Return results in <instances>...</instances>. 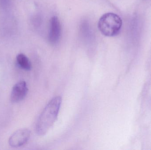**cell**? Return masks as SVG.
<instances>
[{
  "label": "cell",
  "mask_w": 151,
  "mask_h": 150,
  "mask_svg": "<svg viewBox=\"0 0 151 150\" xmlns=\"http://www.w3.org/2000/svg\"><path fill=\"white\" fill-rule=\"evenodd\" d=\"M16 60L19 67L22 69L27 71L31 70L32 68V64L30 60L23 53L19 54L17 55Z\"/></svg>",
  "instance_id": "obj_6"
},
{
  "label": "cell",
  "mask_w": 151,
  "mask_h": 150,
  "mask_svg": "<svg viewBox=\"0 0 151 150\" xmlns=\"http://www.w3.org/2000/svg\"><path fill=\"white\" fill-rule=\"evenodd\" d=\"M62 102V97L57 96L47 104L36 123V132L39 135H45L53 126L58 116Z\"/></svg>",
  "instance_id": "obj_1"
},
{
  "label": "cell",
  "mask_w": 151,
  "mask_h": 150,
  "mask_svg": "<svg viewBox=\"0 0 151 150\" xmlns=\"http://www.w3.org/2000/svg\"><path fill=\"white\" fill-rule=\"evenodd\" d=\"M122 26V20L117 14L108 12L99 18L98 28L100 32L107 37H114L119 34Z\"/></svg>",
  "instance_id": "obj_2"
},
{
  "label": "cell",
  "mask_w": 151,
  "mask_h": 150,
  "mask_svg": "<svg viewBox=\"0 0 151 150\" xmlns=\"http://www.w3.org/2000/svg\"><path fill=\"white\" fill-rule=\"evenodd\" d=\"M28 89L27 85L25 81L18 82L13 86L11 93L10 100L12 103H18L24 99Z\"/></svg>",
  "instance_id": "obj_5"
},
{
  "label": "cell",
  "mask_w": 151,
  "mask_h": 150,
  "mask_svg": "<svg viewBox=\"0 0 151 150\" xmlns=\"http://www.w3.org/2000/svg\"><path fill=\"white\" fill-rule=\"evenodd\" d=\"M31 131L27 129H21L14 132L10 137L9 143L13 148L21 147L30 139Z\"/></svg>",
  "instance_id": "obj_3"
},
{
  "label": "cell",
  "mask_w": 151,
  "mask_h": 150,
  "mask_svg": "<svg viewBox=\"0 0 151 150\" xmlns=\"http://www.w3.org/2000/svg\"><path fill=\"white\" fill-rule=\"evenodd\" d=\"M62 34L61 23L57 17H52L50 20L48 39L51 44L55 45L59 42Z\"/></svg>",
  "instance_id": "obj_4"
}]
</instances>
